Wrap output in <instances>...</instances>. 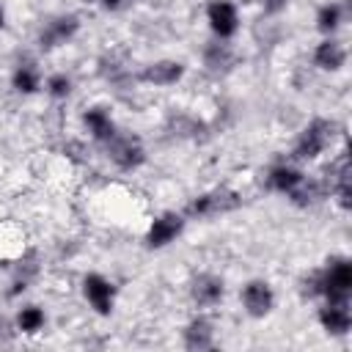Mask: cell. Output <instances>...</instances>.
<instances>
[{"label": "cell", "instance_id": "1", "mask_svg": "<svg viewBox=\"0 0 352 352\" xmlns=\"http://www.w3.org/2000/svg\"><path fill=\"white\" fill-rule=\"evenodd\" d=\"M352 294V261L346 256H333L319 270V297L327 302H349Z\"/></svg>", "mask_w": 352, "mask_h": 352}, {"label": "cell", "instance_id": "2", "mask_svg": "<svg viewBox=\"0 0 352 352\" xmlns=\"http://www.w3.org/2000/svg\"><path fill=\"white\" fill-rule=\"evenodd\" d=\"M336 129H338V124L336 121H330V118H314L302 132H300V138H297V143H294V148H292V157L294 160H316L330 143H333V138H336Z\"/></svg>", "mask_w": 352, "mask_h": 352}, {"label": "cell", "instance_id": "3", "mask_svg": "<svg viewBox=\"0 0 352 352\" xmlns=\"http://www.w3.org/2000/svg\"><path fill=\"white\" fill-rule=\"evenodd\" d=\"M242 204V198L231 190H212V192H204V195H195L187 209H184V217H217V214H226V212H234L236 206Z\"/></svg>", "mask_w": 352, "mask_h": 352}, {"label": "cell", "instance_id": "4", "mask_svg": "<svg viewBox=\"0 0 352 352\" xmlns=\"http://www.w3.org/2000/svg\"><path fill=\"white\" fill-rule=\"evenodd\" d=\"M107 157L121 168V170H135L146 162V148L138 138L132 135H113L107 140Z\"/></svg>", "mask_w": 352, "mask_h": 352}, {"label": "cell", "instance_id": "5", "mask_svg": "<svg viewBox=\"0 0 352 352\" xmlns=\"http://www.w3.org/2000/svg\"><path fill=\"white\" fill-rule=\"evenodd\" d=\"M206 22L214 38H231L239 30V8L231 0H209L206 6Z\"/></svg>", "mask_w": 352, "mask_h": 352}, {"label": "cell", "instance_id": "6", "mask_svg": "<svg viewBox=\"0 0 352 352\" xmlns=\"http://www.w3.org/2000/svg\"><path fill=\"white\" fill-rule=\"evenodd\" d=\"M184 231V214L179 212H162L151 220L148 231H146V248L160 250L168 248L170 242H176V236Z\"/></svg>", "mask_w": 352, "mask_h": 352}, {"label": "cell", "instance_id": "7", "mask_svg": "<svg viewBox=\"0 0 352 352\" xmlns=\"http://www.w3.org/2000/svg\"><path fill=\"white\" fill-rule=\"evenodd\" d=\"M82 294H85L88 305L99 316H110V311L116 305V286H113V280H107L99 272H88L82 278Z\"/></svg>", "mask_w": 352, "mask_h": 352}, {"label": "cell", "instance_id": "8", "mask_svg": "<svg viewBox=\"0 0 352 352\" xmlns=\"http://www.w3.org/2000/svg\"><path fill=\"white\" fill-rule=\"evenodd\" d=\"M242 308L248 311V316H253V319H264L270 311H272V305H275V292H272V286L264 280V278H253V280H248L245 286H242Z\"/></svg>", "mask_w": 352, "mask_h": 352}, {"label": "cell", "instance_id": "9", "mask_svg": "<svg viewBox=\"0 0 352 352\" xmlns=\"http://www.w3.org/2000/svg\"><path fill=\"white\" fill-rule=\"evenodd\" d=\"M226 294V286H223V278H217L214 272H201L192 278L190 283V297L198 308H212L223 300Z\"/></svg>", "mask_w": 352, "mask_h": 352}, {"label": "cell", "instance_id": "10", "mask_svg": "<svg viewBox=\"0 0 352 352\" xmlns=\"http://www.w3.org/2000/svg\"><path fill=\"white\" fill-rule=\"evenodd\" d=\"M77 30H80V19H77L74 14H63V16L50 19V22L41 28L38 41H41V47H47V50H50V47H60V44L72 41Z\"/></svg>", "mask_w": 352, "mask_h": 352}, {"label": "cell", "instance_id": "11", "mask_svg": "<svg viewBox=\"0 0 352 352\" xmlns=\"http://www.w3.org/2000/svg\"><path fill=\"white\" fill-rule=\"evenodd\" d=\"M182 77H184V63H182V60H168V58L148 63V66L138 74L140 82H148V85H157V88L176 85Z\"/></svg>", "mask_w": 352, "mask_h": 352}, {"label": "cell", "instance_id": "12", "mask_svg": "<svg viewBox=\"0 0 352 352\" xmlns=\"http://www.w3.org/2000/svg\"><path fill=\"white\" fill-rule=\"evenodd\" d=\"M319 324L324 333L330 336H346L352 327V314H349V302H324L316 314Z\"/></svg>", "mask_w": 352, "mask_h": 352}, {"label": "cell", "instance_id": "13", "mask_svg": "<svg viewBox=\"0 0 352 352\" xmlns=\"http://www.w3.org/2000/svg\"><path fill=\"white\" fill-rule=\"evenodd\" d=\"M314 63H316V69H322V72H338V69H344V63H346V47L341 44V41H336V38H324V41H319L316 44V50H314Z\"/></svg>", "mask_w": 352, "mask_h": 352}, {"label": "cell", "instance_id": "14", "mask_svg": "<svg viewBox=\"0 0 352 352\" xmlns=\"http://www.w3.org/2000/svg\"><path fill=\"white\" fill-rule=\"evenodd\" d=\"M214 344V324L206 316H195L187 327H184V346L192 352L209 349Z\"/></svg>", "mask_w": 352, "mask_h": 352}, {"label": "cell", "instance_id": "15", "mask_svg": "<svg viewBox=\"0 0 352 352\" xmlns=\"http://www.w3.org/2000/svg\"><path fill=\"white\" fill-rule=\"evenodd\" d=\"M82 124H85L88 132H91L96 140H102V143H107V140L116 135V121L110 118V113H107L104 107H88V110L82 113Z\"/></svg>", "mask_w": 352, "mask_h": 352}, {"label": "cell", "instance_id": "16", "mask_svg": "<svg viewBox=\"0 0 352 352\" xmlns=\"http://www.w3.org/2000/svg\"><path fill=\"white\" fill-rule=\"evenodd\" d=\"M305 176H302V170L300 168H294V165H275V168H270V173H267V184H270V190H275V192H283V195H289L300 182H302Z\"/></svg>", "mask_w": 352, "mask_h": 352}, {"label": "cell", "instance_id": "17", "mask_svg": "<svg viewBox=\"0 0 352 352\" xmlns=\"http://www.w3.org/2000/svg\"><path fill=\"white\" fill-rule=\"evenodd\" d=\"M204 63L212 69V72H228L234 63H236V52L231 50V44L226 38H217L212 41L206 50H204Z\"/></svg>", "mask_w": 352, "mask_h": 352}, {"label": "cell", "instance_id": "18", "mask_svg": "<svg viewBox=\"0 0 352 352\" xmlns=\"http://www.w3.org/2000/svg\"><path fill=\"white\" fill-rule=\"evenodd\" d=\"M11 85H14L16 94L30 96V94H36L41 88V74H38V69L33 63H19L14 69V74H11Z\"/></svg>", "mask_w": 352, "mask_h": 352}, {"label": "cell", "instance_id": "19", "mask_svg": "<svg viewBox=\"0 0 352 352\" xmlns=\"http://www.w3.org/2000/svg\"><path fill=\"white\" fill-rule=\"evenodd\" d=\"M44 324H47L44 308H38V305H22V308L16 311V330H19V333L36 336L38 330H44Z\"/></svg>", "mask_w": 352, "mask_h": 352}, {"label": "cell", "instance_id": "20", "mask_svg": "<svg viewBox=\"0 0 352 352\" xmlns=\"http://www.w3.org/2000/svg\"><path fill=\"white\" fill-rule=\"evenodd\" d=\"M344 22V6L341 3H324L319 6L316 11V28L324 33V36H333Z\"/></svg>", "mask_w": 352, "mask_h": 352}, {"label": "cell", "instance_id": "21", "mask_svg": "<svg viewBox=\"0 0 352 352\" xmlns=\"http://www.w3.org/2000/svg\"><path fill=\"white\" fill-rule=\"evenodd\" d=\"M322 195H324V187H322L319 182H314V179H302V182L289 192V198H292L294 206H311V204H316Z\"/></svg>", "mask_w": 352, "mask_h": 352}, {"label": "cell", "instance_id": "22", "mask_svg": "<svg viewBox=\"0 0 352 352\" xmlns=\"http://www.w3.org/2000/svg\"><path fill=\"white\" fill-rule=\"evenodd\" d=\"M47 94H50L52 99H66V96L72 94V77L63 74V72L50 74V77H47Z\"/></svg>", "mask_w": 352, "mask_h": 352}, {"label": "cell", "instance_id": "23", "mask_svg": "<svg viewBox=\"0 0 352 352\" xmlns=\"http://www.w3.org/2000/svg\"><path fill=\"white\" fill-rule=\"evenodd\" d=\"M258 6L264 14H280L289 6V0H258Z\"/></svg>", "mask_w": 352, "mask_h": 352}, {"label": "cell", "instance_id": "24", "mask_svg": "<svg viewBox=\"0 0 352 352\" xmlns=\"http://www.w3.org/2000/svg\"><path fill=\"white\" fill-rule=\"evenodd\" d=\"M124 3H126V0H102V6H104L107 11H118Z\"/></svg>", "mask_w": 352, "mask_h": 352}, {"label": "cell", "instance_id": "25", "mask_svg": "<svg viewBox=\"0 0 352 352\" xmlns=\"http://www.w3.org/2000/svg\"><path fill=\"white\" fill-rule=\"evenodd\" d=\"M3 25H6V11H3V6H0V30H3Z\"/></svg>", "mask_w": 352, "mask_h": 352}]
</instances>
